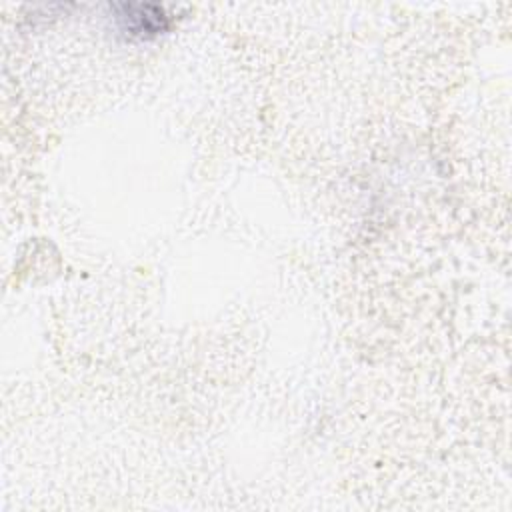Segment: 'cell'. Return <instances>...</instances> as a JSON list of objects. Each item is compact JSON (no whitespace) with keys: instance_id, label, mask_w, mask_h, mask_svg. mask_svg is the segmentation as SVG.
Masks as SVG:
<instances>
[{"instance_id":"obj_1","label":"cell","mask_w":512,"mask_h":512,"mask_svg":"<svg viewBox=\"0 0 512 512\" xmlns=\"http://www.w3.org/2000/svg\"><path fill=\"white\" fill-rule=\"evenodd\" d=\"M110 16L120 34L134 40H150L170 26V16L156 4H110Z\"/></svg>"}]
</instances>
